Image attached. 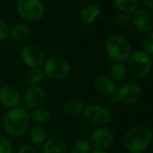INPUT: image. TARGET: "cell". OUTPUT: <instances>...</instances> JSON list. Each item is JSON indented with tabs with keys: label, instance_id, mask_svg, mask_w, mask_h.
I'll use <instances>...</instances> for the list:
<instances>
[{
	"label": "cell",
	"instance_id": "1",
	"mask_svg": "<svg viewBox=\"0 0 153 153\" xmlns=\"http://www.w3.org/2000/svg\"><path fill=\"white\" fill-rule=\"evenodd\" d=\"M152 136L150 128L146 125H137L125 133L123 144L130 153H142L150 145Z\"/></svg>",
	"mask_w": 153,
	"mask_h": 153
},
{
	"label": "cell",
	"instance_id": "2",
	"mask_svg": "<svg viewBox=\"0 0 153 153\" xmlns=\"http://www.w3.org/2000/svg\"><path fill=\"white\" fill-rule=\"evenodd\" d=\"M30 118L27 112L20 107H15L7 111L4 116L3 123L7 132L11 136H22L29 127Z\"/></svg>",
	"mask_w": 153,
	"mask_h": 153
},
{
	"label": "cell",
	"instance_id": "3",
	"mask_svg": "<svg viewBox=\"0 0 153 153\" xmlns=\"http://www.w3.org/2000/svg\"><path fill=\"white\" fill-rule=\"evenodd\" d=\"M127 68L133 78L143 79L151 70V57L143 51H136L129 56Z\"/></svg>",
	"mask_w": 153,
	"mask_h": 153
},
{
	"label": "cell",
	"instance_id": "4",
	"mask_svg": "<svg viewBox=\"0 0 153 153\" xmlns=\"http://www.w3.org/2000/svg\"><path fill=\"white\" fill-rule=\"evenodd\" d=\"M105 51L108 57L115 62H123L131 53L130 42L121 35H112L105 42Z\"/></svg>",
	"mask_w": 153,
	"mask_h": 153
},
{
	"label": "cell",
	"instance_id": "5",
	"mask_svg": "<svg viewBox=\"0 0 153 153\" xmlns=\"http://www.w3.org/2000/svg\"><path fill=\"white\" fill-rule=\"evenodd\" d=\"M16 10L26 21L37 22L44 16V7L41 0H18Z\"/></svg>",
	"mask_w": 153,
	"mask_h": 153
},
{
	"label": "cell",
	"instance_id": "6",
	"mask_svg": "<svg viewBox=\"0 0 153 153\" xmlns=\"http://www.w3.org/2000/svg\"><path fill=\"white\" fill-rule=\"evenodd\" d=\"M70 69L68 61L61 56L49 58L43 66V72L51 79L59 80L68 76Z\"/></svg>",
	"mask_w": 153,
	"mask_h": 153
},
{
	"label": "cell",
	"instance_id": "7",
	"mask_svg": "<svg viewBox=\"0 0 153 153\" xmlns=\"http://www.w3.org/2000/svg\"><path fill=\"white\" fill-rule=\"evenodd\" d=\"M85 120L96 126H105L111 121L110 112L103 106L97 105H89L84 109Z\"/></svg>",
	"mask_w": 153,
	"mask_h": 153
},
{
	"label": "cell",
	"instance_id": "8",
	"mask_svg": "<svg viewBox=\"0 0 153 153\" xmlns=\"http://www.w3.org/2000/svg\"><path fill=\"white\" fill-rule=\"evenodd\" d=\"M114 141V132L109 127H100L97 129L90 136L89 144L96 150H102L108 149Z\"/></svg>",
	"mask_w": 153,
	"mask_h": 153
},
{
	"label": "cell",
	"instance_id": "9",
	"mask_svg": "<svg viewBox=\"0 0 153 153\" xmlns=\"http://www.w3.org/2000/svg\"><path fill=\"white\" fill-rule=\"evenodd\" d=\"M21 59L22 61L31 68H40L44 62V53L37 45L28 44L22 49Z\"/></svg>",
	"mask_w": 153,
	"mask_h": 153
},
{
	"label": "cell",
	"instance_id": "10",
	"mask_svg": "<svg viewBox=\"0 0 153 153\" xmlns=\"http://www.w3.org/2000/svg\"><path fill=\"white\" fill-rule=\"evenodd\" d=\"M141 97V89L135 83H125L122 85L118 90L116 98L124 105H132L140 100Z\"/></svg>",
	"mask_w": 153,
	"mask_h": 153
},
{
	"label": "cell",
	"instance_id": "11",
	"mask_svg": "<svg viewBox=\"0 0 153 153\" xmlns=\"http://www.w3.org/2000/svg\"><path fill=\"white\" fill-rule=\"evenodd\" d=\"M45 91L37 86H33L28 88L24 97V104L28 109L40 108L45 101Z\"/></svg>",
	"mask_w": 153,
	"mask_h": 153
},
{
	"label": "cell",
	"instance_id": "12",
	"mask_svg": "<svg viewBox=\"0 0 153 153\" xmlns=\"http://www.w3.org/2000/svg\"><path fill=\"white\" fill-rule=\"evenodd\" d=\"M131 23L141 33H149L153 28V19L151 15L144 10H136L131 16Z\"/></svg>",
	"mask_w": 153,
	"mask_h": 153
},
{
	"label": "cell",
	"instance_id": "13",
	"mask_svg": "<svg viewBox=\"0 0 153 153\" xmlns=\"http://www.w3.org/2000/svg\"><path fill=\"white\" fill-rule=\"evenodd\" d=\"M94 87L97 91L103 96H113L116 91L115 81L105 75L96 76L94 79Z\"/></svg>",
	"mask_w": 153,
	"mask_h": 153
},
{
	"label": "cell",
	"instance_id": "14",
	"mask_svg": "<svg viewBox=\"0 0 153 153\" xmlns=\"http://www.w3.org/2000/svg\"><path fill=\"white\" fill-rule=\"evenodd\" d=\"M0 102L7 108H15L20 102V94L14 87L4 86L0 88Z\"/></svg>",
	"mask_w": 153,
	"mask_h": 153
},
{
	"label": "cell",
	"instance_id": "15",
	"mask_svg": "<svg viewBox=\"0 0 153 153\" xmlns=\"http://www.w3.org/2000/svg\"><path fill=\"white\" fill-rule=\"evenodd\" d=\"M43 153H69L68 145L59 138H51L45 141Z\"/></svg>",
	"mask_w": 153,
	"mask_h": 153
},
{
	"label": "cell",
	"instance_id": "16",
	"mask_svg": "<svg viewBox=\"0 0 153 153\" xmlns=\"http://www.w3.org/2000/svg\"><path fill=\"white\" fill-rule=\"evenodd\" d=\"M100 12H101L100 7H98L97 5H90L85 7L80 12L79 18L83 24L91 25L97 19V17L100 15Z\"/></svg>",
	"mask_w": 153,
	"mask_h": 153
},
{
	"label": "cell",
	"instance_id": "17",
	"mask_svg": "<svg viewBox=\"0 0 153 153\" xmlns=\"http://www.w3.org/2000/svg\"><path fill=\"white\" fill-rule=\"evenodd\" d=\"M30 33H31L30 27L26 24H23V23L15 25L10 31V34L12 38L16 41L25 40L26 38L29 37Z\"/></svg>",
	"mask_w": 153,
	"mask_h": 153
},
{
	"label": "cell",
	"instance_id": "18",
	"mask_svg": "<svg viewBox=\"0 0 153 153\" xmlns=\"http://www.w3.org/2000/svg\"><path fill=\"white\" fill-rule=\"evenodd\" d=\"M113 4L120 11L130 15L137 10L138 0H113Z\"/></svg>",
	"mask_w": 153,
	"mask_h": 153
},
{
	"label": "cell",
	"instance_id": "19",
	"mask_svg": "<svg viewBox=\"0 0 153 153\" xmlns=\"http://www.w3.org/2000/svg\"><path fill=\"white\" fill-rule=\"evenodd\" d=\"M84 108L83 103L78 99H72L68 101L64 106V112L68 116H75L82 112Z\"/></svg>",
	"mask_w": 153,
	"mask_h": 153
},
{
	"label": "cell",
	"instance_id": "20",
	"mask_svg": "<svg viewBox=\"0 0 153 153\" xmlns=\"http://www.w3.org/2000/svg\"><path fill=\"white\" fill-rule=\"evenodd\" d=\"M126 72V66L123 62H115L110 68V78L114 81L122 80L125 78Z\"/></svg>",
	"mask_w": 153,
	"mask_h": 153
},
{
	"label": "cell",
	"instance_id": "21",
	"mask_svg": "<svg viewBox=\"0 0 153 153\" xmlns=\"http://www.w3.org/2000/svg\"><path fill=\"white\" fill-rule=\"evenodd\" d=\"M30 137L33 143L41 145L47 140V132L42 126H34L30 131Z\"/></svg>",
	"mask_w": 153,
	"mask_h": 153
},
{
	"label": "cell",
	"instance_id": "22",
	"mask_svg": "<svg viewBox=\"0 0 153 153\" xmlns=\"http://www.w3.org/2000/svg\"><path fill=\"white\" fill-rule=\"evenodd\" d=\"M44 78V72L40 68H31L25 76V80L29 84H37L42 81Z\"/></svg>",
	"mask_w": 153,
	"mask_h": 153
},
{
	"label": "cell",
	"instance_id": "23",
	"mask_svg": "<svg viewBox=\"0 0 153 153\" xmlns=\"http://www.w3.org/2000/svg\"><path fill=\"white\" fill-rule=\"evenodd\" d=\"M31 117L36 123H45L51 118V112L47 108L40 107L33 110L31 114Z\"/></svg>",
	"mask_w": 153,
	"mask_h": 153
},
{
	"label": "cell",
	"instance_id": "24",
	"mask_svg": "<svg viewBox=\"0 0 153 153\" xmlns=\"http://www.w3.org/2000/svg\"><path fill=\"white\" fill-rule=\"evenodd\" d=\"M69 153H91V145L86 140H79L73 145Z\"/></svg>",
	"mask_w": 153,
	"mask_h": 153
},
{
	"label": "cell",
	"instance_id": "25",
	"mask_svg": "<svg viewBox=\"0 0 153 153\" xmlns=\"http://www.w3.org/2000/svg\"><path fill=\"white\" fill-rule=\"evenodd\" d=\"M142 48L143 51L147 54L153 55V32L147 33L142 40Z\"/></svg>",
	"mask_w": 153,
	"mask_h": 153
},
{
	"label": "cell",
	"instance_id": "26",
	"mask_svg": "<svg viewBox=\"0 0 153 153\" xmlns=\"http://www.w3.org/2000/svg\"><path fill=\"white\" fill-rule=\"evenodd\" d=\"M115 22L117 23V25H119L121 26H126L130 23H131V16L129 14L121 12L116 16Z\"/></svg>",
	"mask_w": 153,
	"mask_h": 153
},
{
	"label": "cell",
	"instance_id": "27",
	"mask_svg": "<svg viewBox=\"0 0 153 153\" xmlns=\"http://www.w3.org/2000/svg\"><path fill=\"white\" fill-rule=\"evenodd\" d=\"M0 153H13L10 141L3 136H0Z\"/></svg>",
	"mask_w": 153,
	"mask_h": 153
},
{
	"label": "cell",
	"instance_id": "28",
	"mask_svg": "<svg viewBox=\"0 0 153 153\" xmlns=\"http://www.w3.org/2000/svg\"><path fill=\"white\" fill-rule=\"evenodd\" d=\"M10 35V30L6 23L0 20V41H4Z\"/></svg>",
	"mask_w": 153,
	"mask_h": 153
},
{
	"label": "cell",
	"instance_id": "29",
	"mask_svg": "<svg viewBox=\"0 0 153 153\" xmlns=\"http://www.w3.org/2000/svg\"><path fill=\"white\" fill-rule=\"evenodd\" d=\"M18 153H38V152L31 145H23L22 147H20Z\"/></svg>",
	"mask_w": 153,
	"mask_h": 153
},
{
	"label": "cell",
	"instance_id": "30",
	"mask_svg": "<svg viewBox=\"0 0 153 153\" xmlns=\"http://www.w3.org/2000/svg\"><path fill=\"white\" fill-rule=\"evenodd\" d=\"M144 4L150 8H153V0H143Z\"/></svg>",
	"mask_w": 153,
	"mask_h": 153
},
{
	"label": "cell",
	"instance_id": "31",
	"mask_svg": "<svg viewBox=\"0 0 153 153\" xmlns=\"http://www.w3.org/2000/svg\"><path fill=\"white\" fill-rule=\"evenodd\" d=\"M91 153H107V152L102 151V150H95V151H93V152H91Z\"/></svg>",
	"mask_w": 153,
	"mask_h": 153
},
{
	"label": "cell",
	"instance_id": "32",
	"mask_svg": "<svg viewBox=\"0 0 153 153\" xmlns=\"http://www.w3.org/2000/svg\"><path fill=\"white\" fill-rule=\"evenodd\" d=\"M151 61H152V65H153V57L151 58Z\"/></svg>",
	"mask_w": 153,
	"mask_h": 153
},
{
	"label": "cell",
	"instance_id": "33",
	"mask_svg": "<svg viewBox=\"0 0 153 153\" xmlns=\"http://www.w3.org/2000/svg\"><path fill=\"white\" fill-rule=\"evenodd\" d=\"M123 153H130V152H123Z\"/></svg>",
	"mask_w": 153,
	"mask_h": 153
}]
</instances>
